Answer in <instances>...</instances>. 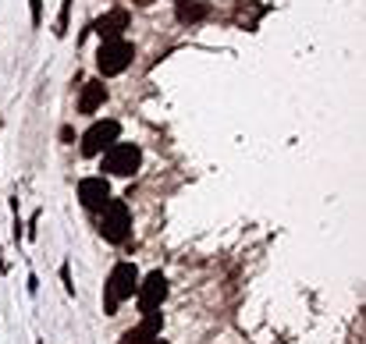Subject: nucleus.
<instances>
[{
    "mask_svg": "<svg viewBox=\"0 0 366 344\" xmlns=\"http://www.w3.org/2000/svg\"><path fill=\"white\" fill-rule=\"evenodd\" d=\"M122 138V121H114V117H104V121H93L86 131H82V138H79V149H82V156H100L104 149H111L114 142Z\"/></svg>",
    "mask_w": 366,
    "mask_h": 344,
    "instance_id": "nucleus-5",
    "label": "nucleus"
},
{
    "mask_svg": "<svg viewBox=\"0 0 366 344\" xmlns=\"http://www.w3.org/2000/svg\"><path fill=\"white\" fill-rule=\"evenodd\" d=\"M135 298H139V313H142V316H146V313H160V305L167 302V277H164L160 270L139 277Z\"/></svg>",
    "mask_w": 366,
    "mask_h": 344,
    "instance_id": "nucleus-6",
    "label": "nucleus"
},
{
    "mask_svg": "<svg viewBox=\"0 0 366 344\" xmlns=\"http://www.w3.org/2000/svg\"><path fill=\"white\" fill-rule=\"evenodd\" d=\"M0 273H7V263H4V256H0Z\"/></svg>",
    "mask_w": 366,
    "mask_h": 344,
    "instance_id": "nucleus-15",
    "label": "nucleus"
},
{
    "mask_svg": "<svg viewBox=\"0 0 366 344\" xmlns=\"http://www.w3.org/2000/svg\"><path fill=\"white\" fill-rule=\"evenodd\" d=\"M128 25H132V14H128L124 7H111V11H107V14H100L89 29H93L100 39H118Z\"/></svg>",
    "mask_w": 366,
    "mask_h": 344,
    "instance_id": "nucleus-8",
    "label": "nucleus"
},
{
    "mask_svg": "<svg viewBox=\"0 0 366 344\" xmlns=\"http://www.w3.org/2000/svg\"><path fill=\"white\" fill-rule=\"evenodd\" d=\"M100 234H104V241H111V245H124V241L132 238V210H128L124 199H114V196H111V203L100 210Z\"/></svg>",
    "mask_w": 366,
    "mask_h": 344,
    "instance_id": "nucleus-4",
    "label": "nucleus"
},
{
    "mask_svg": "<svg viewBox=\"0 0 366 344\" xmlns=\"http://www.w3.org/2000/svg\"><path fill=\"white\" fill-rule=\"evenodd\" d=\"M160 330H164V316L160 313H146L142 323L124 334V344H149L153 338H160Z\"/></svg>",
    "mask_w": 366,
    "mask_h": 344,
    "instance_id": "nucleus-9",
    "label": "nucleus"
},
{
    "mask_svg": "<svg viewBox=\"0 0 366 344\" xmlns=\"http://www.w3.org/2000/svg\"><path fill=\"white\" fill-rule=\"evenodd\" d=\"M139 167H142V149L135 142H122L118 138L111 149L100 153V171L107 178H132Z\"/></svg>",
    "mask_w": 366,
    "mask_h": 344,
    "instance_id": "nucleus-2",
    "label": "nucleus"
},
{
    "mask_svg": "<svg viewBox=\"0 0 366 344\" xmlns=\"http://www.w3.org/2000/svg\"><path fill=\"white\" fill-rule=\"evenodd\" d=\"M29 18H32V29L43 25V0H29Z\"/></svg>",
    "mask_w": 366,
    "mask_h": 344,
    "instance_id": "nucleus-13",
    "label": "nucleus"
},
{
    "mask_svg": "<svg viewBox=\"0 0 366 344\" xmlns=\"http://www.w3.org/2000/svg\"><path fill=\"white\" fill-rule=\"evenodd\" d=\"M61 280H64V291H68V295H75V284H71V266H68V263L61 266Z\"/></svg>",
    "mask_w": 366,
    "mask_h": 344,
    "instance_id": "nucleus-14",
    "label": "nucleus"
},
{
    "mask_svg": "<svg viewBox=\"0 0 366 344\" xmlns=\"http://www.w3.org/2000/svg\"><path fill=\"white\" fill-rule=\"evenodd\" d=\"M135 291H139V270H135V263H128V259L114 263V270H111V277L104 284V313L107 316H118V309Z\"/></svg>",
    "mask_w": 366,
    "mask_h": 344,
    "instance_id": "nucleus-1",
    "label": "nucleus"
},
{
    "mask_svg": "<svg viewBox=\"0 0 366 344\" xmlns=\"http://www.w3.org/2000/svg\"><path fill=\"white\" fill-rule=\"evenodd\" d=\"M79 203H82L86 210L100 213V210L111 203V181H107V174H89V178H82V181H79Z\"/></svg>",
    "mask_w": 366,
    "mask_h": 344,
    "instance_id": "nucleus-7",
    "label": "nucleus"
},
{
    "mask_svg": "<svg viewBox=\"0 0 366 344\" xmlns=\"http://www.w3.org/2000/svg\"><path fill=\"white\" fill-rule=\"evenodd\" d=\"M132 61H135V46L128 43V39H100V50H97V71L104 75V79H114V75H122L132 68Z\"/></svg>",
    "mask_w": 366,
    "mask_h": 344,
    "instance_id": "nucleus-3",
    "label": "nucleus"
},
{
    "mask_svg": "<svg viewBox=\"0 0 366 344\" xmlns=\"http://www.w3.org/2000/svg\"><path fill=\"white\" fill-rule=\"evenodd\" d=\"M210 14V4L207 0H178L174 4V18L182 21V25H196V21H203Z\"/></svg>",
    "mask_w": 366,
    "mask_h": 344,
    "instance_id": "nucleus-11",
    "label": "nucleus"
},
{
    "mask_svg": "<svg viewBox=\"0 0 366 344\" xmlns=\"http://www.w3.org/2000/svg\"><path fill=\"white\" fill-rule=\"evenodd\" d=\"M104 103H107V86L100 79H89L79 93V114H97Z\"/></svg>",
    "mask_w": 366,
    "mask_h": 344,
    "instance_id": "nucleus-10",
    "label": "nucleus"
},
{
    "mask_svg": "<svg viewBox=\"0 0 366 344\" xmlns=\"http://www.w3.org/2000/svg\"><path fill=\"white\" fill-rule=\"evenodd\" d=\"M68 21H71V0H61V14H57L54 36H68Z\"/></svg>",
    "mask_w": 366,
    "mask_h": 344,
    "instance_id": "nucleus-12",
    "label": "nucleus"
}]
</instances>
